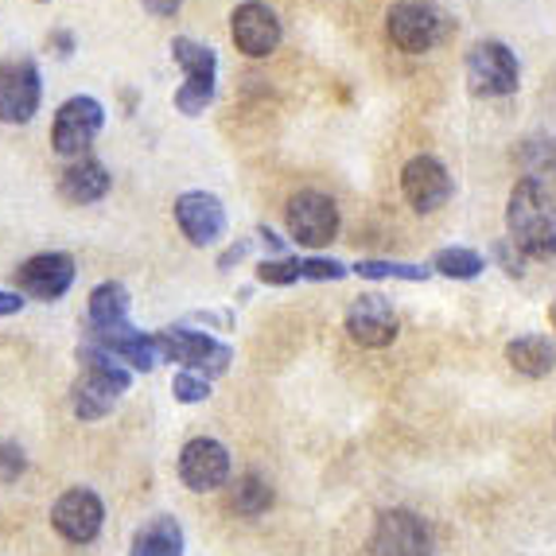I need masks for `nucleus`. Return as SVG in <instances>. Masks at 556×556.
Here are the masks:
<instances>
[{"label": "nucleus", "mask_w": 556, "mask_h": 556, "mask_svg": "<svg viewBox=\"0 0 556 556\" xmlns=\"http://www.w3.org/2000/svg\"><path fill=\"white\" fill-rule=\"evenodd\" d=\"M176 226L195 250H206V245H218L226 238V226L230 223H226V206L218 195H211V191H184L176 199Z\"/></svg>", "instance_id": "15"}, {"label": "nucleus", "mask_w": 556, "mask_h": 556, "mask_svg": "<svg viewBox=\"0 0 556 556\" xmlns=\"http://www.w3.org/2000/svg\"><path fill=\"white\" fill-rule=\"evenodd\" d=\"M506 241L526 261L556 257V199L545 191L541 179L521 176L506 203Z\"/></svg>", "instance_id": "1"}, {"label": "nucleus", "mask_w": 556, "mask_h": 556, "mask_svg": "<svg viewBox=\"0 0 556 556\" xmlns=\"http://www.w3.org/2000/svg\"><path fill=\"white\" fill-rule=\"evenodd\" d=\"M455 20L432 0H397L386 16V36L405 55H425L452 36Z\"/></svg>", "instance_id": "3"}, {"label": "nucleus", "mask_w": 556, "mask_h": 556, "mask_svg": "<svg viewBox=\"0 0 556 556\" xmlns=\"http://www.w3.org/2000/svg\"><path fill=\"white\" fill-rule=\"evenodd\" d=\"M105 125V110L90 93H75L55 110V125H51V149L66 160H83L90 144L98 140Z\"/></svg>", "instance_id": "8"}, {"label": "nucleus", "mask_w": 556, "mask_h": 556, "mask_svg": "<svg viewBox=\"0 0 556 556\" xmlns=\"http://www.w3.org/2000/svg\"><path fill=\"white\" fill-rule=\"evenodd\" d=\"M288 238L304 250H324L339 238V206L324 191H296L285 206Z\"/></svg>", "instance_id": "9"}, {"label": "nucleus", "mask_w": 556, "mask_h": 556, "mask_svg": "<svg viewBox=\"0 0 556 556\" xmlns=\"http://www.w3.org/2000/svg\"><path fill=\"white\" fill-rule=\"evenodd\" d=\"M401 191H405L408 206L417 214H432V211H440V206H447L455 184L437 156H413L401 167Z\"/></svg>", "instance_id": "16"}, {"label": "nucleus", "mask_w": 556, "mask_h": 556, "mask_svg": "<svg viewBox=\"0 0 556 556\" xmlns=\"http://www.w3.org/2000/svg\"><path fill=\"white\" fill-rule=\"evenodd\" d=\"M20 307H24V296H20V292H4V288H0V316H16Z\"/></svg>", "instance_id": "37"}, {"label": "nucleus", "mask_w": 556, "mask_h": 556, "mask_svg": "<svg viewBox=\"0 0 556 556\" xmlns=\"http://www.w3.org/2000/svg\"><path fill=\"white\" fill-rule=\"evenodd\" d=\"M24 471H28V459H24V447L12 444V440H0V479H4V482H16Z\"/></svg>", "instance_id": "30"}, {"label": "nucleus", "mask_w": 556, "mask_h": 556, "mask_svg": "<svg viewBox=\"0 0 556 556\" xmlns=\"http://www.w3.org/2000/svg\"><path fill=\"white\" fill-rule=\"evenodd\" d=\"M129 324V288L117 280H105L90 292V324L93 331H110V327Z\"/></svg>", "instance_id": "22"}, {"label": "nucleus", "mask_w": 556, "mask_h": 556, "mask_svg": "<svg viewBox=\"0 0 556 556\" xmlns=\"http://www.w3.org/2000/svg\"><path fill=\"white\" fill-rule=\"evenodd\" d=\"M156 346H160V358L167 362H179L184 370L199 374V378H218V374L230 370L233 351L226 343H218L214 334L206 331H191V327H160L156 331Z\"/></svg>", "instance_id": "5"}, {"label": "nucleus", "mask_w": 556, "mask_h": 556, "mask_svg": "<svg viewBox=\"0 0 556 556\" xmlns=\"http://www.w3.org/2000/svg\"><path fill=\"white\" fill-rule=\"evenodd\" d=\"M346 334H351V343L366 346V351H386L401 334V319L393 312V304L381 292H362L354 296V304L346 307V319H343Z\"/></svg>", "instance_id": "12"}, {"label": "nucleus", "mask_w": 556, "mask_h": 556, "mask_svg": "<svg viewBox=\"0 0 556 556\" xmlns=\"http://www.w3.org/2000/svg\"><path fill=\"white\" fill-rule=\"evenodd\" d=\"M179 479H184L187 491L195 494H211L218 486L230 482V452L226 444L211 437H195L187 440L184 452H179Z\"/></svg>", "instance_id": "14"}, {"label": "nucleus", "mask_w": 556, "mask_h": 556, "mask_svg": "<svg viewBox=\"0 0 556 556\" xmlns=\"http://www.w3.org/2000/svg\"><path fill=\"white\" fill-rule=\"evenodd\" d=\"M129 556H184V526L167 514L144 521L132 538Z\"/></svg>", "instance_id": "21"}, {"label": "nucleus", "mask_w": 556, "mask_h": 556, "mask_svg": "<svg viewBox=\"0 0 556 556\" xmlns=\"http://www.w3.org/2000/svg\"><path fill=\"white\" fill-rule=\"evenodd\" d=\"M351 273H358L362 280H408V285H420V280L432 277V269H425V265H408V261H378V257H362L358 265H351Z\"/></svg>", "instance_id": "25"}, {"label": "nucleus", "mask_w": 556, "mask_h": 556, "mask_svg": "<svg viewBox=\"0 0 556 556\" xmlns=\"http://www.w3.org/2000/svg\"><path fill=\"white\" fill-rule=\"evenodd\" d=\"M12 285H16L20 296L43 300V304H55L59 296L71 292L75 285V257L71 253H36L28 257L20 269H12Z\"/></svg>", "instance_id": "11"}, {"label": "nucleus", "mask_w": 556, "mask_h": 556, "mask_svg": "<svg viewBox=\"0 0 556 556\" xmlns=\"http://www.w3.org/2000/svg\"><path fill=\"white\" fill-rule=\"evenodd\" d=\"M102 521H105V506L90 486L66 491L63 498L55 502V510H51V526H55L71 545H90V541L102 533Z\"/></svg>", "instance_id": "17"}, {"label": "nucleus", "mask_w": 556, "mask_h": 556, "mask_svg": "<svg viewBox=\"0 0 556 556\" xmlns=\"http://www.w3.org/2000/svg\"><path fill=\"white\" fill-rule=\"evenodd\" d=\"M172 59L184 71V86L176 90V110L184 117H199L206 113V105L214 102V90H218V55L214 47L199 43L191 36L172 39Z\"/></svg>", "instance_id": "4"}, {"label": "nucleus", "mask_w": 556, "mask_h": 556, "mask_svg": "<svg viewBox=\"0 0 556 556\" xmlns=\"http://www.w3.org/2000/svg\"><path fill=\"white\" fill-rule=\"evenodd\" d=\"M437 553V538L432 526L420 518L417 510L393 506L381 510L370 529V556H432Z\"/></svg>", "instance_id": "6"}, {"label": "nucleus", "mask_w": 556, "mask_h": 556, "mask_svg": "<svg viewBox=\"0 0 556 556\" xmlns=\"http://www.w3.org/2000/svg\"><path fill=\"white\" fill-rule=\"evenodd\" d=\"M257 238H261V245H265V250H273L277 257H285V238H280L273 226H257Z\"/></svg>", "instance_id": "35"}, {"label": "nucleus", "mask_w": 556, "mask_h": 556, "mask_svg": "<svg viewBox=\"0 0 556 556\" xmlns=\"http://www.w3.org/2000/svg\"><path fill=\"white\" fill-rule=\"evenodd\" d=\"M257 280L261 285L285 288L300 280V257H265L257 265Z\"/></svg>", "instance_id": "27"}, {"label": "nucleus", "mask_w": 556, "mask_h": 556, "mask_svg": "<svg viewBox=\"0 0 556 556\" xmlns=\"http://www.w3.org/2000/svg\"><path fill=\"white\" fill-rule=\"evenodd\" d=\"M86 343H98L102 351H110L117 362H129L132 370H156L160 362V346H156V334H144L137 331L132 324H121V327H110V331H93L86 327Z\"/></svg>", "instance_id": "18"}, {"label": "nucleus", "mask_w": 556, "mask_h": 556, "mask_svg": "<svg viewBox=\"0 0 556 556\" xmlns=\"http://www.w3.org/2000/svg\"><path fill=\"white\" fill-rule=\"evenodd\" d=\"M428 269L447 280H475V277H482L486 261H482V253L464 250V245H447V250L432 253V265H428Z\"/></svg>", "instance_id": "23"}, {"label": "nucleus", "mask_w": 556, "mask_h": 556, "mask_svg": "<svg viewBox=\"0 0 556 556\" xmlns=\"http://www.w3.org/2000/svg\"><path fill=\"white\" fill-rule=\"evenodd\" d=\"M195 324H206V327H223V331H230V324H233V316L230 312H195Z\"/></svg>", "instance_id": "36"}, {"label": "nucleus", "mask_w": 556, "mask_h": 556, "mask_svg": "<svg viewBox=\"0 0 556 556\" xmlns=\"http://www.w3.org/2000/svg\"><path fill=\"white\" fill-rule=\"evenodd\" d=\"M144 4V12H152V16L167 20V16H176L179 9H184V0H140Z\"/></svg>", "instance_id": "34"}, {"label": "nucleus", "mask_w": 556, "mask_h": 556, "mask_svg": "<svg viewBox=\"0 0 556 556\" xmlns=\"http://www.w3.org/2000/svg\"><path fill=\"white\" fill-rule=\"evenodd\" d=\"M230 506L241 514V518H261V514L273 506V486L261 479L257 471L241 475V479L233 482V491H230Z\"/></svg>", "instance_id": "24"}, {"label": "nucleus", "mask_w": 556, "mask_h": 556, "mask_svg": "<svg viewBox=\"0 0 556 556\" xmlns=\"http://www.w3.org/2000/svg\"><path fill=\"white\" fill-rule=\"evenodd\" d=\"M346 265L334 257H300V280H343Z\"/></svg>", "instance_id": "29"}, {"label": "nucleus", "mask_w": 556, "mask_h": 556, "mask_svg": "<svg viewBox=\"0 0 556 556\" xmlns=\"http://www.w3.org/2000/svg\"><path fill=\"white\" fill-rule=\"evenodd\" d=\"M110 187H113V176L105 172L102 160H93V156H83V160H75V164H66L63 176H59V195L75 206L102 203V199L110 195Z\"/></svg>", "instance_id": "19"}, {"label": "nucleus", "mask_w": 556, "mask_h": 556, "mask_svg": "<svg viewBox=\"0 0 556 556\" xmlns=\"http://www.w3.org/2000/svg\"><path fill=\"white\" fill-rule=\"evenodd\" d=\"M548 324H553V331H556V300L548 304Z\"/></svg>", "instance_id": "38"}, {"label": "nucleus", "mask_w": 556, "mask_h": 556, "mask_svg": "<svg viewBox=\"0 0 556 556\" xmlns=\"http://www.w3.org/2000/svg\"><path fill=\"white\" fill-rule=\"evenodd\" d=\"M43 102V78L36 59L12 55L0 63V121L4 125H28Z\"/></svg>", "instance_id": "10"}, {"label": "nucleus", "mask_w": 556, "mask_h": 556, "mask_svg": "<svg viewBox=\"0 0 556 556\" xmlns=\"http://www.w3.org/2000/svg\"><path fill=\"white\" fill-rule=\"evenodd\" d=\"M245 253H250V238H241V241H233L230 250H226V253H223V257H218V269H223V273H230V269H233V265H238V261H241V257H245Z\"/></svg>", "instance_id": "33"}, {"label": "nucleus", "mask_w": 556, "mask_h": 556, "mask_svg": "<svg viewBox=\"0 0 556 556\" xmlns=\"http://www.w3.org/2000/svg\"><path fill=\"white\" fill-rule=\"evenodd\" d=\"M506 362L521 378H548L556 370V346L545 334H518L506 343Z\"/></svg>", "instance_id": "20"}, {"label": "nucleus", "mask_w": 556, "mask_h": 556, "mask_svg": "<svg viewBox=\"0 0 556 556\" xmlns=\"http://www.w3.org/2000/svg\"><path fill=\"white\" fill-rule=\"evenodd\" d=\"M518 160L526 167V179H545L556 176V140L553 137H533L518 149Z\"/></svg>", "instance_id": "26"}, {"label": "nucleus", "mask_w": 556, "mask_h": 556, "mask_svg": "<svg viewBox=\"0 0 556 556\" xmlns=\"http://www.w3.org/2000/svg\"><path fill=\"white\" fill-rule=\"evenodd\" d=\"M47 47H51V51H55L59 59H71V55H75V31L55 28L51 36H47Z\"/></svg>", "instance_id": "32"}, {"label": "nucleus", "mask_w": 556, "mask_h": 556, "mask_svg": "<svg viewBox=\"0 0 556 556\" xmlns=\"http://www.w3.org/2000/svg\"><path fill=\"white\" fill-rule=\"evenodd\" d=\"M494 257L506 265V273H510V277H526V257L514 250L510 241H498V245H494Z\"/></svg>", "instance_id": "31"}, {"label": "nucleus", "mask_w": 556, "mask_h": 556, "mask_svg": "<svg viewBox=\"0 0 556 556\" xmlns=\"http://www.w3.org/2000/svg\"><path fill=\"white\" fill-rule=\"evenodd\" d=\"M467 86L475 98H506L521 86L518 55L502 39H479L467 51Z\"/></svg>", "instance_id": "7"}, {"label": "nucleus", "mask_w": 556, "mask_h": 556, "mask_svg": "<svg viewBox=\"0 0 556 556\" xmlns=\"http://www.w3.org/2000/svg\"><path fill=\"white\" fill-rule=\"evenodd\" d=\"M230 36L241 55L269 59L280 47L285 28H280V16L265 4V0H245V4H238L230 16Z\"/></svg>", "instance_id": "13"}, {"label": "nucleus", "mask_w": 556, "mask_h": 556, "mask_svg": "<svg viewBox=\"0 0 556 556\" xmlns=\"http://www.w3.org/2000/svg\"><path fill=\"white\" fill-rule=\"evenodd\" d=\"M78 362H83V374L71 386V408L83 420H102L117 405L121 393L132 386V374L98 343L78 346Z\"/></svg>", "instance_id": "2"}, {"label": "nucleus", "mask_w": 556, "mask_h": 556, "mask_svg": "<svg viewBox=\"0 0 556 556\" xmlns=\"http://www.w3.org/2000/svg\"><path fill=\"white\" fill-rule=\"evenodd\" d=\"M172 393H176L179 405H199V401L211 397V381L191 370H179L176 378H172Z\"/></svg>", "instance_id": "28"}]
</instances>
